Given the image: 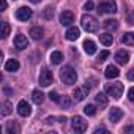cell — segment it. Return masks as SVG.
Listing matches in <instances>:
<instances>
[{"instance_id":"d4e9b609","label":"cell","mask_w":134,"mask_h":134,"mask_svg":"<svg viewBox=\"0 0 134 134\" xmlns=\"http://www.w3.org/2000/svg\"><path fill=\"white\" fill-rule=\"evenodd\" d=\"M104 27H106L107 30H115V29L118 27V22H117L115 19H107V21H104Z\"/></svg>"},{"instance_id":"6da1fadb","label":"cell","mask_w":134,"mask_h":134,"mask_svg":"<svg viewBox=\"0 0 134 134\" xmlns=\"http://www.w3.org/2000/svg\"><path fill=\"white\" fill-rule=\"evenodd\" d=\"M60 79L66 85H73L77 81V73H76V70L73 68V66L66 65V66H63V68L60 70Z\"/></svg>"},{"instance_id":"7c38bea8","label":"cell","mask_w":134,"mask_h":134,"mask_svg":"<svg viewBox=\"0 0 134 134\" xmlns=\"http://www.w3.org/2000/svg\"><path fill=\"white\" fill-rule=\"evenodd\" d=\"M74 21V14L71 11H63L60 14V24L62 25H71Z\"/></svg>"},{"instance_id":"2e32d148","label":"cell","mask_w":134,"mask_h":134,"mask_svg":"<svg viewBox=\"0 0 134 134\" xmlns=\"http://www.w3.org/2000/svg\"><path fill=\"white\" fill-rule=\"evenodd\" d=\"M29 33H30V38L35 40V41H38V40H41V38L44 36V30H43V27H32Z\"/></svg>"},{"instance_id":"d6986e66","label":"cell","mask_w":134,"mask_h":134,"mask_svg":"<svg viewBox=\"0 0 134 134\" xmlns=\"http://www.w3.org/2000/svg\"><path fill=\"white\" fill-rule=\"evenodd\" d=\"M51 62H52L54 65H60V63L63 62V54H62L60 51H54V52L51 54Z\"/></svg>"},{"instance_id":"e0dca14e","label":"cell","mask_w":134,"mask_h":134,"mask_svg":"<svg viewBox=\"0 0 134 134\" xmlns=\"http://www.w3.org/2000/svg\"><path fill=\"white\" fill-rule=\"evenodd\" d=\"M115 60H117L118 65H126V63L129 62V54H128L126 51H118V52L115 54Z\"/></svg>"},{"instance_id":"1f68e13d","label":"cell","mask_w":134,"mask_h":134,"mask_svg":"<svg viewBox=\"0 0 134 134\" xmlns=\"http://www.w3.org/2000/svg\"><path fill=\"white\" fill-rule=\"evenodd\" d=\"M49 98H51L54 103H60V98H58V93H57V92H51V93H49Z\"/></svg>"},{"instance_id":"d590c367","label":"cell","mask_w":134,"mask_h":134,"mask_svg":"<svg viewBox=\"0 0 134 134\" xmlns=\"http://www.w3.org/2000/svg\"><path fill=\"white\" fill-rule=\"evenodd\" d=\"M125 132H128V134H134V125L126 126V128H125Z\"/></svg>"},{"instance_id":"3957f363","label":"cell","mask_w":134,"mask_h":134,"mask_svg":"<svg viewBox=\"0 0 134 134\" xmlns=\"http://www.w3.org/2000/svg\"><path fill=\"white\" fill-rule=\"evenodd\" d=\"M106 93L109 96H114L115 99H120L123 95V84L121 82H114V84H106Z\"/></svg>"},{"instance_id":"74e56055","label":"cell","mask_w":134,"mask_h":134,"mask_svg":"<svg viewBox=\"0 0 134 134\" xmlns=\"http://www.w3.org/2000/svg\"><path fill=\"white\" fill-rule=\"evenodd\" d=\"M0 10H2V11L7 10V2H5V0H0Z\"/></svg>"},{"instance_id":"836d02e7","label":"cell","mask_w":134,"mask_h":134,"mask_svg":"<svg viewBox=\"0 0 134 134\" xmlns=\"http://www.w3.org/2000/svg\"><path fill=\"white\" fill-rule=\"evenodd\" d=\"M107 57H109V51H103V52L99 54V57H98V60H99V62H104V60H106Z\"/></svg>"},{"instance_id":"484cf974","label":"cell","mask_w":134,"mask_h":134,"mask_svg":"<svg viewBox=\"0 0 134 134\" xmlns=\"http://www.w3.org/2000/svg\"><path fill=\"white\" fill-rule=\"evenodd\" d=\"M11 110H13L11 103H10V101H5V103H3V106H2V115H10V114H11Z\"/></svg>"},{"instance_id":"f1b7e54d","label":"cell","mask_w":134,"mask_h":134,"mask_svg":"<svg viewBox=\"0 0 134 134\" xmlns=\"http://www.w3.org/2000/svg\"><path fill=\"white\" fill-rule=\"evenodd\" d=\"M54 13H55V10H54L52 7H49V8H46V10H44V18L49 21V19H52V18H54Z\"/></svg>"},{"instance_id":"4fadbf2b","label":"cell","mask_w":134,"mask_h":134,"mask_svg":"<svg viewBox=\"0 0 134 134\" xmlns=\"http://www.w3.org/2000/svg\"><path fill=\"white\" fill-rule=\"evenodd\" d=\"M65 36H66V40H70V41H76V40L81 36V32H79L77 27H70L68 30H66Z\"/></svg>"},{"instance_id":"f546056e","label":"cell","mask_w":134,"mask_h":134,"mask_svg":"<svg viewBox=\"0 0 134 134\" xmlns=\"http://www.w3.org/2000/svg\"><path fill=\"white\" fill-rule=\"evenodd\" d=\"M60 104L65 107V109H68L70 106H71V101H70V98H66V96H63L62 99H60Z\"/></svg>"},{"instance_id":"8fae6325","label":"cell","mask_w":134,"mask_h":134,"mask_svg":"<svg viewBox=\"0 0 134 134\" xmlns=\"http://www.w3.org/2000/svg\"><path fill=\"white\" fill-rule=\"evenodd\" d=\"M121 118H123V110H121L120 107L110 109V112H109V120H110L112 123H117V121H120Z\"/></svg>"},{"instance_id":"83f0119b","label":"cell","mask_w":134,"mask_h":134,"mask_svg":"<svg viewBox=\"0 0 134 134\" xmlns=\"http://www.w3.org/2000/svg\"><path fill=\"white\" fill-rule=\"evenodd\" d=\"M7 132H8V134H13V132H14V134H19V126H18L16 123H10V125L7 126Z\"/></svg>"},{"instance_id":"ffe728a7","label":"cell","mask_w":134,"mask_h":134,"mask_svg":"<svg viewBox=\"0 0 134 134\" xmlns=\"http://www.w3.org/2000/svg\"><path fill=\"white\" fill-rule=\"evenodd\" d=\"M95 101H96V104L99 106V107H106L107 106V96L104 95V93H98L96 96H95Z\"/></svg>"},{"instance_id":"8d00e7d4","label":"cell","mask_w":134,"mask_h":134,"mask_svg":"<svg viewBox=\"0 0 134 134\" xmlns=\"http://www.w3.org/2000/svg\"><path fill=\"white\" fill-rule=\"evenodd\" d=\"M128 79H129V81H134V68L128 71Z\"/></svg>"},{"instance_id":"4316f807","label":"cell","mask_w":134,"mask_h":134,"mask_svg":"<svg viewBox=\"0 0 134 134\" xmlns=\"http://www.w3.org/2000/svg\"><path fill=\"white\" fill-rule=\"evenodd\" d=\"M84 112H85V115L93 117V115L96 114V107H95L93 104H88V106H85V107H84Z\"/></svg>"},{"instance_id":"9c48e42d","label":"cell","mask_w":134,"mask_h":134,"mask_svg":"<svg viewBox=\"0 0 134 134\" xmlns=\"http://www.w3.org/2000/svg\"><path fill=\"white\" fill-rule=\"evenodd\" d=\"M18 114L21 117H29L32 114V107H30V104L25 99H21L19 101V104H18Z\"/></svg>"},{"instance_id":"277c9868","label":"cell","mask_w":134,"mask_h":134,"mask_svg":"<svg viewBox=\"0 0 134 134\" xmlns=\"http://www.w3.org/2000/svg\"><path fill=\"white\" fill-rule=\"evenodd\" d=\"M98 11L99 14H114L117 11V5L110 0H106V2H101L98 5Z\"/></svg>"},{"instance_id":"e575fe53","label":"cell","mask_w":134,"mask_h":134,"mask_svg":"<svg viewBox=\"0 0 134 134\" xmlns=\"http://www.w3.org/2000/svg\"><path fill=\"white\" fill-rule=\"evenodd\" d=\"M128 98H129L131 103H134V87H131V88L128 90Z\"/></svg>"},{"instance_id":"5bb4252c","label":"cell","mask_w":134,"mask_h":134,"mask_svg":"<svg viewBox=\"0 0 134 134\" xmlns=\"http://www.w3.org/2000/svg\"><path fill=\"white\" fill-rule=\"evenodd\" d=\"M104 74H106L107 79H115V77L120 76V70L117 68V66H114V65H109L106 68V71H104Z\"/></svg>"},{"instance_id":"44dd1931","label":"cell","mask_w":134,"mask_h":134,"mask_svg":"<svg viewBox=\"0 0 134 134\" xmlns=\"http://www.w3.org/2000/svg\"><path fill=\"white\" fill-rule=\"evenodd\" d=\"M121 41L128 46H134V32H126L123 36H121Z\"/></svg>"},{"instance_id":"30bf717a","label":"cell","mask_w":134,"mask_h":134,"mask_svg":"<svg viewBox=\"0 0 134 134\" xmlns=\"http://www.w3.org/2000/svg\"><path fill=\"white\" fill-rule=\"evenodd\" d=\"M14 46H16V49H19V51H22V49H25L27 46H29V40L25 38V35H16L14 36Z\"/></svg>"},{"instance_id":"5b68a950","label":"cell","mask_w":134,"mask_h":134,"mask_svg":"<svg viewBox=\"0 0 134 134\" xmlns=\"http://www.w3.org/2000/svg\"><path fill=\"white\" fill-rule=\"evenodd\" d=\"M71 128H73V131H76V132H85V131H87V121H85L82 117L76 115V117H73V120H71Z\"/></svg>"},{"instance_id":"9a60e30c","label":"cell","mask_w":134,"mask_h":134,"mask_svg":"<svg viewBox=\"0 0 134 134\" xmlns=\"http://www.w3.org/2000/svg\"><path fill=\"white\" fill-rule=\"evenodd\" d=\"M19 70V62L16 58H10L7 63H5V71L8 73H16Z\"/></svg>"},{"instance_id":"4dcf8cb0","label":"cell","mask_w":134,"mask_h":134,"mask_svg":"<svg viewBox=\"0 0 134 134\" xmlns=\"http://www.w3.org/2000/svg\"><path fill=\"white\" fill-rule=\"evenodd\" d=\"M93 8H95V3L92 2V0H88V2L84 3V10H85V11H92Z\"/></svg>"},{"instance_id":"7402d4cb","label":"cell","mask_w":134,"mask_h":134,"mask_svg":"<svg viewBox=\"0 0 134 134\" xmlns=\"http://www.w3.org/2000/svg\"><path fill=\"white\" fill-rule=\"evenodd\" d=\"M99 41H101V44H104V46H110L112 41H114V38H112L110 33H101V35H99Z\"/></svg>"},{"instance_id":"7a4b0ae2","label":"cell","mask_w":134,"mask_h":134,"mask_svg":"<svg viewBox=\"0 0 134 134\" xmlns=\"http://www.w3.org/2000/svg\"><path fill=\"white\" fill-rule=\"evenodd\" d=\"M81 24H82V29L85 32H88V33H95L99 29V22L93 16H88V14H84L81 18Z\"/></svg>"},{"instance_id":"8992f818","label":"cell","mask_w":134,"mask_h":134,"mask_svg":"<svg viewBox=\"0 0 134 134\" xmlns=\"http://www.w3.org/2000/svg\"><path fill=\"white\" fill-rule=\"evenodd\" d=\"M54 81V76H52V71H49L47 68H43L41 70V74H40V85L41 87H49Z\"/></svg>"},{"instance_id":"cb8c5ba5","label":"cell","mask_w":134,"mask_h":134,"mask_svg":"<svg viewBox=\"0 0 134 134\" xmlns=\"http://www.w3.org/2000/svg\"><path fill=\"white\" fill-rule=\"evenodd\" d=\"M10 32H11L10 24H8V22H2V32H0V36H2V38H7V36L10 35Z\"/></svg>"},{"instance_id":"ac0fdd59","label":"cell","mask_w":134,"mask_h":134,"mask_svg":"<svg viewBox=\"0 0 134 134\" xmlns=\"http://www.w3.org/2000/svg\"><path fill=\"white\" fill-rule=\"evenodd\" d=\"M84 51H85L88 55H93V54L96 52V44H95V41L85 40V41H84Z\"/></svg>"},{"instance_id":"ba28073f","label":"cell","mask_w":134,"mask_h":134,"mask_svg":"<svg viewBox=\"0 0 134 134\" xmlns=\"http://www.w3.org/2000/svg\"><path fill=\"white\" fill-rule=\"evenodd\" d=\"M30 18H32V10L27 8V7H22V8H19L16 11V19L18 21L25 22V21H30Z\"/></svg>"},{"instance_id":"d6a6232c","label":"cell","mask_w":134,"mask_h":134,"mask_svg":"<svg viewBox=\"0 0 134 134\" xmlns=\"http://www.w3.org/2000/svg\"><path fill=\"white\" fill-rule=\"evenodd\" d=\"M126 21H128L131 25H134V11H129V13L126 14Z\"/></svg>"},{"instance_id":"ab89813d","label":"cell","mask_w":134,"mask_h":134,"mask_svg":"<svg viewBox=\"0 0 134 134\" xmlns=\"http://www.w3.org/2000/svg\"><path fill=\"white\" fill-rule=\"evenodd\" d=\"M32 3H38V2H41V0H30Z\"/></svg>"},{"instance_id":"52a82bcc","label":"cell","mask_w":134,"mask_h":134,"mask_svg":"<svg viewBox=\"0 0 134 134\" xmlns=\"http://www.w3.org/2000/svg\"><path fill=\"white\" fill-rule=\"evenodd\" d=\"M88 93H90V85H88V82L85 84V85H82V87H76V90H74V99L76 101H82V99H85L87 96H88Z\"/></svg>"},{"instance_id":"603a6c76","label":"cell","mask_w":134,"mask_h":134,"mask_svg":"<svg viewBox=\"0 0 134 134\" xmlns=\"http://www.w3.org/2000/svg\"><path fill=\"white\" fill-rule=\"evenodd\" d=\"M43 99H44L43 92H40V90H33V93H32V101H33L35 104H41Z\"/></svg>"},{"instance_id":"f35d334b","label":"cell","mask_w":134,"mask_h":134,"mask_svg":"<svg viewBox=\"0 0 134 134\" xmlns=\"http://www.w3.org/2000/svg\"><path fill=\"white\" fill-rule=\"evenodd\" d=\"M99 132H107V129L106 128H96L95 129V134H99Z\"/></svg>"}]
</instances>
